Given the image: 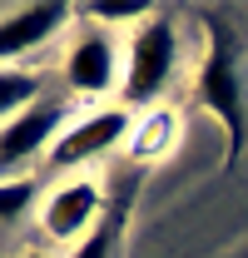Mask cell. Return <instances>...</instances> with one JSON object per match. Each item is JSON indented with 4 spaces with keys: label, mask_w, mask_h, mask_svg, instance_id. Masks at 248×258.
<instances>
[{
    "label": "cell",
    "mask_w": 248,
    "mask_h": 258,
    "mask_svg": "<svg viewBox=\"0 0 248 258\" xmlns=\"http://www.w3.org/2000/svg\"><path fill=\"white\" fill-rule=\"evenodd\" d=\"M179 64V30L169 15H149L129 30V60H124V109H154Z\"/></svg>",
    "instance_id": "6da1fadb"
},
{
    "label": "cell",
    "mask_w": 248,
    "mask_h": 258,
    "mask_svg": "<svg viewBox=\"0 0 248 258\" xmlns=\"http://www.w3.org/2000/svg\"><path fill=\"white\" fill-rule=\"evenodd\" d=\"M209 60L199 64V80H194V99L218 114V124L228 134V159H238L243 149V75H238V45H233V30L223 20H209Z\"/></svg>",
    "instance_id": "7a4b0ae2"
},
{
    "label": "cell",
    "mask_w": 248,
    "mask_h": 258,
    "mask_svg": "<svg viewBox=\"0 0 248 258\" xmlns=\"http://www.w3.org/2000/svg\"><path fill=\"white\" fill-rule=\"evenodd\" d=\"M129 134H134L129 109H124V104H99V109H90V114H80V119L65 124V134L55 139V149H50V164L65 169V174H75L80 164L119 149Z\"/></svg>",
    "instance_id": "3957f363"
},
{
    "label": "cell",
    "mask_w": 248,
    "mask_h": 258,
    "mask_svg": "<svg viewBox=\"0 0 248 258\" xmlns=\"http://www.w3.org/2000/svg\"><path fill=\"white\" fill-rule=\"evenodd\" d=\"M104 219V189L85 179V174H70L65 184L40 199V224L55 243H75V238H90Z\"/></svg>",
    "instance_id": "277c9868"
},
{
    "label": "cell",
    "mask_w": 248,
    "mask_h": 258,
    "mask_svg": "<svg viewBox=\"0 0 248 258\" xmlns=\"http://www.w3.org/2000/svg\"><path fill=\"white\" fill-rule=\"evenodd\" d=\"M119 80V45H114V30L109 25H85L75 35L70 55H65V85L85 99H104Z\"/></svg>",
    "instance_id": "5b68a950"
},
{
    "label": "cell",
    "mask_w": 248,
    "mask_h": 258,
    "mask_svg": "<svg viewBox=\"0 0 248 258\" xmlns=\"http://www.w3.org/2000/svg\"><path fill=\"white\" fill-rule=\"evenodd\" d=\"M65 124H70V114H65V104H55V99H40L25 114H15L10 124L0 129V169H15V164L55 149V139L65 134Z\"/></svg>",
    "instance_id": "8992f818"
},
{
    "label": "cell",
    "mask_w": 248,
    "mask_h": 258,
    "mask_svg": "<svg viewBox=\"0 0 248 258\" xmlns=\"http://www.w3.org/2000/svg\"><path fill=\"white\" fill-rule=\"evenodd\" d=\"M65 25H70V5H25L15 15H0V70H10V60L55 40Z\"/></svg>",
    "instance_id": "52a82bcc"
},
{
    "label": "cell",
    "mask_w": 248,
    "mask_h": 258,
    "mask_svg": "<svg viewBox=\"0 0 248 258\" xmlns=\"http://www.w3.org/2000/svg\"><path fill=\"white\" fill-rule=\"evenodd\" d=\"M30 104H40V80L30 70H0V129L15 114H25Z\"/></svg>",
    "instance_id": "ba28073f"
},
{
    "label": "cell",
    "mask_w": 248,
    "mask_h": 258,
    "mask_svg": "<svg viewBox=\"0 0 248 258\" xmlns=\"http://www.w3.org/2000/svg\"><path fill=\"white\" fill-rule=\"evenodd\" d=\"M149 15H154V10H149V5H144V0H94V5H85V20H94V25H109V30H114V25H129V30H134V25H139V20H149Z\"/></svg>",
    "instance_id": "9c48e42d"
},
{
    "label": "cell",
    "mask_w": 248,
    "mask_h": 258,
    "mask_svg": "<svg viewBox=\"0 0 248 258\" xmlns=\"http://www.w3.org/2000/svg\"><path fill=\"white\" fill-rule=\"evenodd\" d=\"M40 204V184L35 179H0V224H15Z\"/></svg>",
    "instance_id": "30bf717a"
},
{
    "label": "cell",
    "mask_w": 248,
    "mask_h": 258,
    "mask_svg": "<svg viewBox=\"0 0 248 258\" xmlns=\"http://www.w3.org/2000/svg\"><path fill=\"white\" fill-rule=\"evenodd\" d=\"M114 233H119V219H99L90 238L75 243V258H114Z\"/></svg>",
    "instance_id": "8fae6325"
},
{
    "label": "cell",
    "mask_w": 248,
    "mask_h": 258,
    "mask_svg": "<svg viewBox=\"0 0 248 258\" xmlns=\"http://www.w3.org/2000/svg\"><path fill=\"white\" fill-rule=\"evenodd\" d=\"M30 258H45V253H30Z\"/></svg>",
    "instance_id": "7c38bea8"
}]
</instances>
